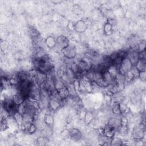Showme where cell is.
I'll use <instances>...</instances> for the list:
<instances>
[{
	"label": "cell",
	"instance_id": "11",
	"mask_svg": "<svg viewBox=\"0 0 146 146\" xmlns=\"http://www.w3.org/2000/svg\"><path fill=\"white\" fill-rule=\"evenodd\" d=\"M51 111H48L47 113L44 114L43 117V121L46 125L48 127H52L54 124V118L52 114L51 113Z\"/></svg>",
	"mask_w": 146,
	"mask_h": 146
},
{
	"label": "cell",
	"instance_id": "22",
	"mask_svg": "<svg viewBox=\"0 0 146 146\" xmlns=\"http://www.w3.org/2000/svg\"><path fill=\"white\" fill-rule=\"evenodd\" d=\"M9 129V125L6 117H1V131H5Z\"/></svg>",
	"mask_w": 146,
	"mask_h": 146
},
{
	"label": "cell",
	"instance_id": "16",
	"mask_svg": "<svg viewBox=\"0 0 146 146\" xmlns=\"http://www.w3.org/2000/svg\"><path fill=\"white\" fill-rule=\"evenodd\" d=\"M119 108L120 113L122 115H124L127 113L131 111L130 108L128 107L127 103L123 100L119 103Z\"/></svg>",
	"mask_w": 146,
	"mask_h": 146
},
{
	"label": "cell",
	"instance_id": "24",
	"mask_svg": "<svg viewBox=\"0 0 146 146\" xmlns=\"http://www.w3.org/2000/svg\"><path fill=\"white\" fill-rule=\"evenodd\" d=\"M107 70L110 72V74L112 76V77L114 78H115L117 74L119 72L118 68L115 66H114L113 64L110 66Z\"/></svg>",
	"mask_w": 146,
	"mask_h": 146
},
{
	"label": "cell",
	"instance_id": "6",
	"mask_svg": "<svg viewBox=\"0 0 146 146\" xmlns=\"http://www.w3.org/2000/svg\"><path fill=\"white\" fill-rule=\"evenodd\" d=\"M87 29V23L83 20H79L74 25V30L78 33H83L86 31Z\"/></svg>",
	"mask_w": 146,
	"mask_h": 146
},
{
	"label": "cell",
	"instance_id": "3",
	"mask_svg": "<svg viewBox=\"0 0 146 146\" xmlns=\"http://www.w3.org/2000/svg\"><path fill=\"white\" fill-rule=\"evenodd\" d=\"M133 66L131 61L127 57L123 59L120 66L119 67V72L124 75L127 72L129 71L132 67Z\"/></svg>",
	"mask_w": 146,
	"mask_h": 146
},
{
	"label": "cell",
	"instance_id": "4",
	"mask_svg": "<svg viewBox=\"0 0 146 146\" xmlns=\"http://www.w3.org/2000/svg\"><path fill=\"white\" fill-rule=\"evenodd\" d=\"M56 46L60 50H63L70 45V40L67 36L64 35H59L56 38Z\"/></svg>",
	"mask_w": 146,
	"mask_h": 146
},
{
	"label": "cell",
	"instance_id": "26",
	"mask_svg": "<svg viewBox=\"0 0 146 146\" xmlns=\"http://www.w3.org/2000/svg\"><path fill=\"white\" fill-rule=\"evenodd\" d=\"M60 137L63 139V140H67V139H70V130L65 128L64 129H63L60 133Z\"/></svg>",
	"mask_w": 146,
	"mask_h": 146
},
{
	"label": "cell",
	"instance_id": "7",
	"mask_svg": "<svg viewBox=\"0 0 146 146\" xmlns=\"http://www.w3.org/2000/svg\"><path fill=\"white\" fill-rule=\"evenodd\" d=\"M138 54L139 52L137 50L132 48H130V50H128L127 52V58L131 61L133 66H134L139 60Z\"/></svg>",
	"mask_w": 146,
	"mask_h": 146
},
{
	"label": "cell",
	"instance_id": "18",
	"mask_svg": "<svg viewBox=\"0 0 146 146\" xmlns=\"http://www.w3.org/2000/svg\"><path fill=\"white\" fill-rule=\"evenodd\" d=\"M57 91H58L60 96L63 100H65L70 96L69 92H68V89L66 87V86H65L63 88L60 89L59 90H57Z\"/></svg>",
	"mask_w": 146,
	"mask_h": 146
},
{
	"label": "cell",
	"instance_id": "19",
	"mask_svg": "<svg viewBox=\"0 0 146 146\" xmlns=\"http://www.w3.org/2000/svg\"><path fill=\"white\" fill-rule=\"evenodd\" d=\"M134 66L137 68V69L140 72L142 71H145V68H146L145 60L139 59Z\"/></svg>",
	"mask_w": 146,
	"mask_h": 146
},
{
	"label": "cell",
	"instance_id": "1",
	"mask_svg": "<svg viewBox=\"0 0 146 146\" xmlns=\"http://www.w3.org/2000/svg\"><path fill=\"white\" fill-rule=\"evenodd\" d=\"M62 54L63 56L70 60L74 59L77 55V50L75 46L70 44V45L67 47L66 48L62 50Z\"/></svg>",
	"mask_w": 146,
	"mask_h": 146
},
{
	"label": "cell",
	"instance_id": "10",
	"mask_svg": "<svg viewBox=\"0 0 146 146\" xmlns=\"http://www.w3.org/2000/svg\"><path fill=\"white\" fill-rule=\"evenodd\" d=\"M116 133V129L106 124L104 127H103V135L109 138H112L115 136Z\"/></svg>",
	"mask_w": 146,
	"mask_h": 146
},
{
	"label": "cell",
	"instance_id": "17",
	"mask_svg": "<svg viewBox=\"0 0 146 146\" xmlns=\"http://www.w3.org/2000/svg\"><path fill=\"white\" fill-rule=\"evenodd\" d=\"M110 145L112 146H121L123 145V140L120 137L115 136L111 139Z\"/></svg>",
	"mask_w": 146,
	"mask_h": 146
},
{
	"label": "cell",
	"instance_id": "13",
	"mask_svg": "<svg viewBox=\"0 0 146 146\" xmlns=\"http://www.w3.org/2000/svg\"><path fill=\"white\" fill-rule=\"evenodd\" d=\"M45 45L50 49H52L54 48L56 46V38H55L52 36H47L44 40Z\"/></svg>",
	"mask_w": 146,
	"mask_h": 146
},
{
	"label": "cell",
	"instance_id": "30",
	"mask_svg": "<svg viewBox=\"0 0 146 146\" xmlns=\"http://www.w3.org/2000/svg\"><path fill=\"white\" fill-rule=\"evenodd\" d=\"M138 78L140 79L141 81L144 82L145 81V79H146V73H145V71H140V72H139Z\"/></svg>",
	"mask_w": 146,
	"mask_h": 146
},
{
	"label": "cell",
	"instance_id": "2",
	"mask_svg": "<svg viewBox=\"0 0 146 146\" xmlns=\"http://www.w3.org/2000/svg\"><path fill=\"white\" fill-rule=\"evenodd\" d=\"M142 123L138 125L132 129V138L135 140H143V139L144 137L145 136V129L144 127H142L143 125Z\"/></svg>",
	"mask_w": 146,
	"mask_h": 146
},
{
	"label": "cell",
	"instance_id": "25",
	"mask_svg": "<svg viewBox=\"0 0 146 146\" xmlns=\"http://www.w3.org/2000/svg\"><path fill=\"white\" fill-rule=\"evenodd\" d=\"M36 144L38 145H44L46 144V143L48 141L47 137L45 136H39L36 140Z\"/></svg>",
	"mask_w": 146,
	"mask_h": 146
},
{
	"label": "cell",
	"instance_id": "12",
	"mask_svg": "<svg viewBox=\"0 0 146 146\" xmlns=\"http://www.w3.org/2000/svg\"><path fill=\"white\" fill-rule=\"evenodd\" d=\"M11 98L14 103L18 106L22 104L26 99L19 92H17L15 94H13L11 96Z\"/></svg>",
	"mask_w": 146,
	"mask_h": 146
},
{
	"label": "cell",
	"instance_id": "21",
	"mask_svg": "<svg viewBox=\"0 0 146 146\" xmlns=\"http://www.w3.org/2000/svg\"><path fill=\"white\" fill-rule=\"evenodd\" d=\"M112 104L111 106V111L112 113L116 115L121 114L119 108V103L117 102H112Z\"/></svg>",
	"mask_w": 146,
	"mask_h": 146
},
{
	"label": "cell",
	"instance_id": "29",
	"mask_svg": "<svg viewBox=\"0 0 146 146\" xmlns=\"http://www.w3.org/2000/svg\"><path fill=\"white\" fill-rule=\"evenodd\" d=\"M130 72H131L132 73V74L133 75L134 78H138L140 71L137 69V68H136L135 66H133L132 67V68H131V70H130Z\"/></svg>",
	"mask_w": 146,
	"mask_h": 146
},
{
	"label": "cell",
	"instance_id": "27",
	"mask_svg": "<svg viewBox=\"0 0 146 146\" xmlns=\"http://www.w3.org/2000/svg\"><path fill=\"white\" fill-rule=\"evenodd\" d=\"M14 117L15 118L16 121L17 122V123L19 125V127L21 125L23 124V117H22V113L19 112H17L14 115H13Z\"/></svg>",
	"mask_w": 146,
	"mask_h": 146
},
{
	"label": "cell",
	"instance_id": "23",
	"mask_svg": "<svg viewBox=\"0 0 146 146\" xmlns=\"http://www.w3.org/2000/svg\"><path fill=\"white\" fill-rule=\"evenodd\" d=\"M37 129H38L37 127H36L35 123H34V122L29 125V127L26 128V131L28 133L32 135V134H34L36 132Z\"/></svg>",
	"mask_w": 146,
	"mask_h": 146
},
{
	"label": "cell",
	"instance_id": "9",
	"mask_svg": "<svg viewBox=\"0 0 146 146\" xmlns=\"http://www.w3.org/2000/svg\"><path fill=\"white\" fill-rule=\"evenodd\" d=\"M64 102H60L58 100H56L54 99L50 98L49 99L48 102V108L52 112H55L59 110L63 106Z\"/></svg>",
	"mask_w": 146,
	"mask_h": 146
},
{
	"label": "cell",
	"instance_id": "28",
	"mask_svg": "<svg viewBox=\"0 0 146 146\" xmlns=\"http://www.w3.org/2000/svg\"><path fill=\"white\" fill-rule=\"evenodd\" d=\"M137 51H138V52L145 51V40H141L138 43Z\"/></svg>",
	"mask_w": 146,
	"mask_h": 146
},
{
	"label": "cell",
	"instance_id": "8",
	"mask_svg": "<svg viewBox=\"0 0 146 146\" xmlns=\"http://www.w3.org/2000/svg\"><path fill=\"white\" fill-rule=\"evenodd\" d=\"M70 130V139L72 141H79L82 138V133L76 128H71Z\"/></svg>",
	"mask_w": 146,
	"mask_h": 146
},
{
	"label": "cell",
	"instance_id": "31",
	"mask_svg": "<svg viewBox=\"0 0 146 146\" xmlns=\"http://www.w3.org/2000/svg\"><path fill=\"white\" fill-rule=\"evenodd\" d=\"M138 56H139V59L145 60V51L139 52Z\"/></svg>",
	"mask_w": 146,
	"mask_h": 146
},
{
	"label": "cell",
	"instance_id": "15",
	"mask_svg": "<svg viewBox=\"0 0 146 146\" xmlns=\"http://www.w3.org/2000/svg\"><path fill=\"white\" fill-rule=\"evenodd\" d=\"M103 30L105 35L110 36L112 35L113 33V26L109 22L107 21L104 24Z\"/></svg>",
	"mask_w": 146,
	"mask_h": 146
},
{
	"label": "cell",
	"instance_id": "14",
	"mask_svg": "<svg viewBox=\"0 0 146 146\" xmlns=\"http://www.w3.org/2000/svg\"><path fill=\"white\" fill-rule=\"evenodd\" d=\"M102 74H103L104 80L108 86L114 82L115 78L112 77V76L110 74V72L107 71V70H104V71H103Z\"/></svg>",
	"mask_w": 146,
	"mask_h": 146
},
{
	"label": "cell",
	"instance_id": "20",
	"mask_svg": "<svg viewBox=\"0 0 146 146\" xmlns=\"http://www.w3.org/2000/svg\"><path fill=\"white\" fill-rule=\"evenodd\" d=\"M84 121L86 124H89L95 117L94 115L90 111L86 112L84 115Z\"/></svg>",
	"mask_w": 146,
	"mask_h": 146
},
{
	"label": "cell",
	"instance_id": "5",
	"mask_svg": "<svg viewBox=\"0 0 146 146\" xmlns=\"http://www.w3.org/2000/svg\"><path fill=\"white\" fill-rule=\"evenodd\" d=\"M93 81L101 88H104L108 86L107 84L104 80L102 72L101 71H94Z\"/></svg>",
	"mask_w": 146,
	"mask_h": 146
}]
</instances>
